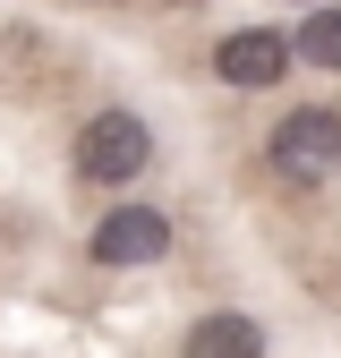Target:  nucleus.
I'll return each mask as SVG.
<instances>
[{
    "label": "nucleus",
    "mask_w": 341,
    "mask_h": 358,
    "mask_svg": "<svg viewBox=\"0 0 341 358\" xmlns=\"http://www.w3.org/2000/svg\"><path fill=\"white\" fill-rule=\"evenodd\" d=\"M265 162H273V179H290V188H324V179L341 171V111L333 103L282 111L273 137H265Z\"/></svg>",
    "instance_id": "f257e3e1"
},
{
    "label": "nucleus",
    "mask_w": 341,
    "mask_h": 358,
    "mask_svg": "<svg viewBox=\"0 0 341 358\" xmlns=\"http://www.w3.org/2000/svg\"><path fill=\"white\" fill-rule=\"evenodd\" d=\"M68 162H77L85 188H128V179L154 162V128L137 111H94V120L77 128V154Z\"/></svg>",
    "instance_id": "f03ea898"
},
{
    "label": "nucleus",
    "mask_w": 341,
    "mask_h": 358,
    "mask_svg": "<svg viewBox=\"0 0 341 358\" xmlns=\"http://www.w3.org/2000/svg\"><path fill=\"white\" fill-rule=\"evenodd\" d=\"M85 256L111 264V273H128V264H162L170 256V213L162 205H111L94 222V239H85Z\"/></svg>",
    "instance_id": "7ed1b4c3"
},
{
    "label": "nucleus",
    "mask_w": 341,
    "mask_h": 358,
    "mask_svg": "<svg viewBox=\"0 0 341 358\" xmlns=\"http://www.w3.org/2000/svg\"><path fill=\"white\" fill-rule=\"evenodd\" d=\"M290 34H273V26H239V34H222L213 43V77L231 85V94H273V85L290 77Z\"/></svg>",
    "instance_id": "20e7f679"
},
{
    "label": "nucleus",
    "mask_w": 341,
    "mask_h": 358,
    "mask_svg": "<svg viewBox=\"0 0 341 358\" xmlns=\"http://www.w3.org/2000/svg\"><path fill=\"white\" fill-rule=\"evenodd\" d=\"M180 358H265V324L239 316V307H213L180 333Z\"/></svg>",
    "instance_id": "39448f33"
},
{
    "label": "nucleus",
    "mask_w": 341,
    "mask_h": 358,
    "mask_svg": "<svg viewBox=\"0 0 341 358\" xmlns=\"http://www.w3.org/2000/svg\"><path fill=\"white\" fill-rule=\"evenodd\" d=\"M290 52L307 60V69H324V77H341V0H307V17H298Z\"/></svg>",
    "instance_id": "423d86ee"
},
{
    "label": "nucleus",
    "mask_w": 341,
    "mask_h": 358,
    "mask_svg": "<svg viewBox=\"0 0 341 358\" xmlns=\"http://www.w3.org/2000/svg\"><path fill=\"white\" fill-rule=\"evenodd\" d=\"M162 9H196V0H162Z\"/></svg>",
    "instance_id": "0eeeda50"
},
{
    "label": "nucleus",
    "mask_w": 341,
    "mask_h": 358,
    "mask_svg": "<svg viewBox=\"0 0 341 358\" xmlns=\"http://www.w3.org/2000/svg\"><path fill=\"white\" fill-rule=\"evenodd\" d=\"M77 9H103V0H77Z\"/></svg>",
    "instance_id": "6e6552de"
}]
</instances>
